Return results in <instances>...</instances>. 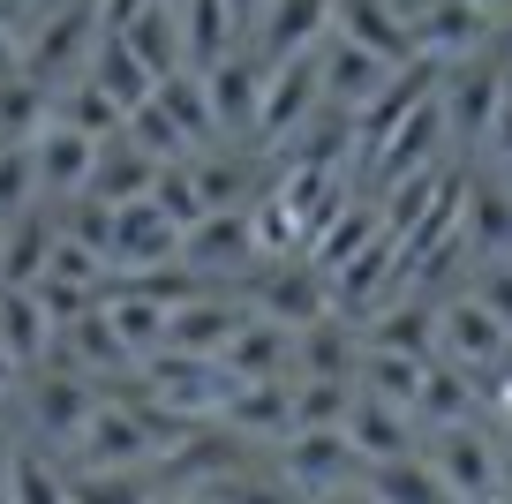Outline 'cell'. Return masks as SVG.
<instances>
[{
    "label": "cell",
    "instance_id": "6da1fadb",
    "mask_svg": "<svg viewBox=\"0 0 512 504\" xmlns=\"http://www.w3.org/2000/svg\"><path fill=\"white\" fill-rule=\"evenodd\" d=\"M98 38H106V23H98V0H53L46 16L23 31V76H38L46 91H61L76 68H91Z\"/></svg>",
    "mask_w": 512,
    "mask_h": 504
},
{
    "label": "cell",
    "instance_id": "7a4b0ae2",
    "mask_svg": "<svg viewBox=\"0 0 512 504\" xmlns=\"http://www.w3.org/2000/svg\"><path fill=\"white\" fill-rule=\"evenodd\" d=\"M249 309L287 324V331H302V324H317V316H332V279H324L309 256H294V264L287 256H264L256 279H249Z\"/></svg>",
    "mask_w": 512,
    "mask_h": 504
},
{
    "label": "cell",
    "instance_id": "3957f363",
    "mask_svg": "<svg viewBox=\"0 0 512 504\" xmlns=\"http://www.w3.org/2000/svg\"><path fill=\"white\" fill-rule=\"evenodd\" d=\"M354 474H362V452L347 444V429H294L287 444H279V482L294 489V497H332V489H347Z\"/></svg>",
    "mask_w": 512,
    "mask_h": 504
},
{
    "label": "cell",
    "instance_id": "277c9868",
    "mask_svg": "<svg viewBox=\"0 0 512 504\" xmlns=\"http://www.w3.org/2000/svg\"><path fill=\"white\" fill-rule=\"evenodd\" d=\"M317 113H324V61H317V53L279 61L272 83H264V106H256V136H264V143H294Z\"/></svg>",
    "mask_w": 512,
    "mask_h": 504
},
{
    "label": "cell",
    "instance_id": "5b68a950",
    "mask_svg": "<svg viewBox=\"0 0 512 504\" xmlns=\"http://www.w3.org/2000/svg\"><path fill=\"white\" fill-rule=\"evenodd\" d=\"M505 91H512V68L497 61V53H475V61H460V68L445 76V121H452V136L490 143L497 113H505Z\"/></svg>",
    "mask_w": 512,
    "mask_h": 504
},
{
    "label": "cell",
    "instance_id": "8992f818",
    "mask_svg": "<svg viewBox=\"0 0 512 504\" xmlns=\"http://www.w3.org/2000/svg\"><path fill=\"white\" fill-rule=\"evenodd\" d=\"M76 459H83V467H106V474H144L151 459H166V452L151 444V429L136 422L121 399H98V414L83 422V437H76Z\"/></svg>",
    "mask_w": 512,
    "mask_h": 504
},
{
    "label": "cell",
    "instance_id": "52a82bcc",
    "mask_svg": "<svg viewBox=\"0 0 512 504\" xmlns=\"http://www.w3.org/2000/svg\"><path fill=\"white\" fill-rule=\"evenodd\" d=\"M226 474H241V444L219 422H204L196 437H181L159 459V497H196V489H219Z\"/></svg>",
    "mask_w": 512,
    "mask_h": 504
},
{
    "label": "cell",
    "instance_id": "ba28073f",
    "mask_svg": "<svg viewBox=\"0 0 512 504\" xmlns=\"http://www.w3.org/2000/svg\"><path fill=\"white\" fill-rule=\"evenodd\" d=\"M415 38H422L430 61L460 68V61H475V53H490L497 16H490V8H475V0H430V8L415 16Z\"/></svg>",
    "mask_w": 512,
    "mask_h": 504
},
{
    "label": "cell",
    "instance_id": "9c48e42d",
    "mask_svg": "<svg viewBox=\"0 0 512 504\" xmlns=\"http://www.w3.org/2000/svg\"><path fill=\"white\" fill-rule=\"evenodd\" d=\"M91 414H98V384L91 377H76V369H61V362H46L31 377V422H38V437L76 444Z\"/></svg>",
    "mask_w": 512,
    "mask_h": 504
},
{
    "label": "cell",
    "instance_id": "30bf717a",
    "mask_svg": "<svg viewBox=\"0 0 512 504\" xmlns=\"http://www.w3.org/2000/svg\"><path fill=\"white\" fill-rule=\"evenodd\" d=\"M181 249H189V234H181L174 219H166L159 204H128L113 211V271H159V264H181Z\"/></svg>",
    "mask_w": 512,
    "mask_h": 504
},
{
    "label": "cell",
    "instance_id": "8fae6325",
    "mask_svg": "<svg viewBox=\"0 0 512 504\" xmlns=\"http://www.w3.org/2000/svg\"><path fill=\"white\" fill-rule=\"evenodd\" d=\"M437 482L452 489L460 504H490L497 489H505V467H497V452H490V437H475V429H437Z\"/></svg>",
    "mask_w": 512,
    "mask_h": 504
},
{
    "label": "cell",
    "instance_id": "7c38bea8",
    "mask_svg": "<svg viewBox=\"0 0 512 504\" xmlns=\"http://www.w3.org/2000/svg\"><path fill=\"white\" fill-rule=\"evenodd\" d=\"M339 38L369 46L384 68H415V61H422L415 23H407L400 8H392V0H339Z\"/></svg>",
    "mask_w": 512,
    "mask_h": 504
},
{
    "label": "cell",
    "instance_id": "4fadbf2b",
    "mask_svg": "<svg viewBox=\"0 0 512 504\" xmlns=\"http://www.w3.org/2000/svg\"><path fill=\"white\" fill-rule=\"evenodd\" d=\"M339 23V0H272L264 8V23H256V38H264V61H302V53H317V38Z\"/></svg>",
    "mask_w": 512,
    "mask_h": 504
},
{
    "label": "cell",
    "instance_id": "5bb4252c",
    "mask_svg": "<svg viewBox=\"0 0 512 504\" xmlns=\"http://www.w3.org/2000/svg\"><path fill=\"white\" fill-rule=\"evenodd\" d=\"M264 83H272V61H264L256 46H241V53H226L219 68H204V91H211V113H219V128H256Z\"/></svg>",
    "mask_w": 512,
    "mask_h": 504
},
{
    "label": "cell",
    "instance_id": "9a60e30c",
    "mask_svg": "<svg viewBox=\"0 0 512 504\" xmlns=\"http://www.w3.org/2000/svg\"><path fill=\"white\" fill-rule=\"evenodd\" d=\"M437 347H445L452 369H490V362H505L512 331L482 301H452V309H437Z\"/></svg>",
    "mask_w": 512,
    "mask_h": 504
},
{
    "label": "cell",
    "instance_id": "2e32d148",
    "mask_svg": "<svg viewBox=\"0 0 512 504\" xmlns=\"http://www.w3.org/2000/svg\"><path fill=\"white\" fill-rule=\"evenodd\" d=\"M294 362H302L309 384H354V369H362V331L332 309V316L294 331Z\"/></svg>",
    "mask_w": 512,
    "mask_h": 504
},
{
    "label": "cell",
    "instance_id": "e0dca14e",
    "mask_svg": "<svg viewBox=\"0 0 512 504\" xmlns=\"http://www.w3.org/2000/svg\"><path fill=\"white\" fill-rule=\"evenodd\" d=\"M317 61H324V106H332V113H362L369 98L384 91V83L400 76V68H384L377 53H369V46H354V38H332V46H324Z\"/></svg>",
    "mask_w": 512,
    "mask_h": 504
},
{
    "label": "cell",
    "instance_id": "ac0fdd59",
    "mask_svg": "<svg viewBox=\"0 0 512 504\" xmlns=\"http://www.w3.org/2000/svg\"><path fill=\"white\" fill-rule=\"evenodd\" d=\"M287 362H294V331L272 324V316H249V324L226 339V354H219V369L234 384H279Z\"/></svg>",
    "mask_w": 512,
    "mask_h": 504
},
{
    "label": "cell",
    "instance_id": "d6986e66",
    "mask_svg": "<svg viewBox=\"0 0 512 504\" xmlns=\"http://www.w3.org/2000/svg\"><path fill=\"white\" fill-rule=\"evenodd\" d=\"M0 347H8V362L16 369H46L53 347H61V331H53L46 301L23 294V286H0Z\"/></svg>",
    "mask_w": 512,
    "mask_h": 504
},
{
    "label": "cell",
    "instance_id": "ffe728a7",
    "mask_svg": "<svg viewBox=\"0 0 512 504\" xmlns=\"http://www.w3.org/2000/svg\"><path fill=\"white\" fill-rule=\"evenodd\" d=\"M53 249H61V219H46V211L8 219L0 226V286H23V294H31V286L46 279Z\"/></svg>",
    "mask_w": 512,
    "mask_h": 504
},
{
    "label": "cell",
    "instance_id": "44dd1931",
    "mask_svg": "<svg viewBox=\"0 0 512 504\" xmlns=\"http://www.w3.org/2000/svg\"><path fill=\"white\" fill-rule=\"evenodd\" d=\"M241 324H249L241 309H226L219 294H204V301H189V309L166 316V347H159V354H196V362H219L226 339H234Z\"/></svg>",
    "mask_w": 512,
    "mask_h": 504
},
{
    "label": "cell",
    "instance_id": "7402d4cb",
    "mask_svg": "<svg viewBox=\"0 0 512 504\" xmlns=\"http://www.w3.org/2000/svg\"><path fill=\"white\" fill-rule=\"evenodd\" d=\"M98 151H106V143H91V136H76V128L53 121L46 136L31 143V158H38V189L83 196V189H91V174H98Z\"/></svg>",
    "mask_w": 512,
    "mask_h": 504
},
{
    "label": "cell",
    "instance_id": "603a6c76",
    "mask_svg": "<svg viewBox=\"0 0 512 504\" xmlns=\"http://www.w3.org/2000/svg\"><path fill=\"white\" fill-rule=\"evenodd\" d=\"M151 106L166 113V128H174L181 143H189V158L211 151V136H219V113H211V91L196 68H181V76H166L159 91H151Z\"/></svg>",
    "mask_w": 512,
    "mask_h": 504
},
{
    "label": "cell",
    "instance_id": "cb8c5ba5",
    "mask_svg": "<svg viewBox=\"0 0 512 504\" xmlns=\"http://www.w3.org/2000/svg\"><path fill=\"white\" fill-rule=\"evenodd\" d=\"M347 444L362 452V467H384V459H415V452H407V407L354 392V407H347Z\"/></svg>",
    "mask_w": 512,
    "mask_h": 504
},
{
    "label": "cell",
    "instance_id": "d4e9b609",
    "mask_svg": "<svg viewBox=\"0 0 512 504\" xmlns=\"http://www.w3.org/2000/svg\"><path fill=\"white\" fill-rule=\"evenodd\" d=\"M241 46H249V38H241V23H234L226 0H189V8H181V53H189L196 76L219 68L226 53H241Z\"/></svg>",
    "mask_w": 512,
    "mask_h": 504
},
{
    "label": "cell",
    "instance_id": "484cf974",
    "mask_svg": "<svg viewBox=\"0 0 512 504\" xmlns=\"http://www.w3.org/2000/svg\"><path fill=\"white\" fill-rule=\"evenodd\" d=\"M362 347L437 362V309H407V301H392V309H369V316H362Z\"/></svg>",
    "mask_w": 512,
    "mask_h": 504
},
{
    "label": "cell",
    "instance_id": "4316f807",
    "mask_svg": "<svg viewBox=\"0 0 512 504\" xmlns=\"http://www.w3.org/2000/svg\"><path fill=\"white\" fill-rule=\"evenodd\" d=\"M159 189V166H151L136 143H113V151H98V174H91V204H106V211H128V204H144V196Z\"/></svg>",
    "mask_w": 512,
    "mask_h": 504
},
{
    "label": "cell",
    "instance_id": "83f0119b",
    "mask_svg": "<svg viewBox=\"0 0 512 504\" xmlns=\"http://www.w3.org/2000/svg\"><path fill=\"white\" fill-rule=\"evenodd\" d=\"M53 128V91L38 76H0V151H23V143H38Z\"/></svg>",
    "mask_w": 512,
    "mask_h": 504
},
{
    "label": "cell",
    "instance_id": "f1b7e54d",
    "mask_svg": "<svg viewBox=\"0 0 512 504\" xmlns=\"http://www.w3.org/2000/svg\"><path fill=\"white\" fill-rule=\"evenodd\" d=\"M219 422L241 429V437H294V392H287V377H279V384H234V399H226Z\"/></svg>",
    "mask_w": 512,
    "mask_h": 504
},
{
    "label": "cell",
    "instance_id": "f546056e",
    "mask_svg": "<svg viewBox=\"0 0 512 504\" xmlns=\"http://www.w3.org/2000/svg\"><path fill=\"white\" fill-rule=\"evenodd\" d=\"M445 91H437L430 98V106H415V113H407V121H400V136H392V143H384V151H377V181H400V174H422V166H430V143L437 136H445Z\"/></svg>",
    "mask_w": 512,
    "mask_h": 504
},
{
    "label": "cell",
    "instance_id": "4dcf8cb0",
    "mask_svg": "<svg viewBox=\"0 0 512 504\" xmlns=\"http://www.w3.org/2000/svg\"><path fill=\"white\" fill-rule=\"evenodd\" d=\"M121 46L136 53V61H144V68H151V76H159V83L189 68V53H181V16H174V8H166V0H151L144 16L128 23V31H121Z\"/></svg>",
    "mask_w": 512,
    "mask_h": 504
},
{
    "label": "cell",
    "instance_id": "1f68e13d",
    "mask_svg": "<svg viewBox=\"0 0 512 504\" xmlns=\"http://www.w3.org/2000/svg\"><path fill=\"white\" fill-rule=\"evenodd\" d=\"M460 196H467V249H490V256H505L512 249V196L497 189L490 174H460Z\"/></svg>",
    "mask_w": 512,
    "mask_h": 504
},
{
    "label": "cell",
    "instance_id": "d6a6232c",
    "mask_svg": "<svg viewBox=\"0 0 512 504\" xmlns=\"http://www.w3.org/2000/svg\"><path fill=\"white\" fill-rule=\"evenodd\" d=\"M83 76H91V83H98V91H106L121 113L151 106V91H159V76H151V68L121 46V38H98V53H91V68H83Z\"/></svg>",
    "mask_w": 512,
    "mask_h": 504
},
{
    "label": "cell",
    "instance_id": "836d02e7",
    "mask_svg": "<svg viewBox=\"0 0 512 504\" xmlns=\"http://www.w3.org/2000/svg\"><path fill=\"white\" fill-rule=\"evenodd\" d=\"M369 504H460L445 482H437L430 459H384V467H362Z\"/></svg>",
    "mask_w": 512,
    "mask_h": 504
},
{
    "label": "cell",
    "instance_id": "e575fe53",
    "mask_svg": "<svg viewBox=\"0 0 512 504\" xmlns=\"http://www.w3.org/2000/svg\"><path fill=\"white\" fill-rule=\"evenodd\" d=\"M189 174H196V196H204L211 219H219V211H241V204H249V189H256V166H249V158H234V151L189 158Z\"/></svg>",
    "mask_w": 512,
    "mask_h": 504
},
{
    "label": "cell",
    "instance_id": "d590c367",
    "mask_svg": "<svg viewBox=\"0 0 512 504\" xmlns=\"http://www.w3.org/2000/svg\"><path fill=\"white\" fill-rule=\"evenodd\" d=\"M354 377H362V392H369V399H392V407L415 414L430 362H415V354H377V347H362V369H354Z\"/></svg>",
    "mask_w": 512,
    "mask_h": 504
},
{
    "label": "cell",
    "instance_id": "8d00e7d4",
    "mask_svg": "<svg viewBox=\"0 0 512 504\" xmlns=\"http://www.w3.org/2000/svg\"><path fill=\"white\" fill-rule=\"evenodd\" d=\"M53 121H61V128H76V136H91V143H113V136H128V113L113 106V98L98 91L91 76H83L68 98H53Z\"/></svg>",
    "mask_w": 512,
    "mask_h": 504
},
{
    "label": "cell",
    "instance_id": "74e56055",
    "mask_svg": "<svg viewBox=\"0 0 512 504\" xmlns=\"http://www.w3.org/2000/svg\"><path fill=\"white\" fill-rule=\"evenodd\" d=\"M68 504H159V474H106V467H68Z\"/></svg>",
    "mask_w": 512,
    "mask_h": 504
},
{
    "label": "cell",
    "instance_id": "f35d334b",
    "mask_svg": "<svg viewBox=\"0 0 512 504\" xmlns=\"http://www.w3.org/2000/svg\"><path fill=\"white\" fill-rule=\"evenodd\" d=\"M226 256H256V234H249V211H219V219H204L189 234V249H181V264H226Z\"/></svg>",
    "mask_w": 512,
    "mask_h": 504
},
{
    "label": "cell",
    "instance_id": "ab89813d",
    "mask_svg": "<svg viewBox=\"0 0 512 504\" xmlns=\"http://www.w3.org/2000/svg\"><path fill=\"white\" fill-rule=\"evenodd\" d=\"M467 399H475V392H467V377L445 362V354H437V362H430V377H422V399H415V407L430 414L437 429H460V422H467Z\"/></svg>",
    "mask_w": 512,
    "mask_h": 504
},
{
    "label": "cell",
    "instance_id": "60d3db41",
    "mask_svg": "<svg viewBox=\"0 0 512 504\" xmlns=\"http://www.w3.org/2000/svg\"><path fill=\"white\" fill-rule=\"evenodd\" d=\"M151 204H159L166 219L181 226V234H196V226L211 219V211H204V196H196V174H189V158H181V166H159V189H151Z\"/></svg>",
    "mask_w": 512,
    "mask_h": 504
},
{
    "label": "cell",
    "instance_id": "b9f144b4",
    "mask_svg": "<svg viewBox=\"0 0 512 504\" xmlns=\"http://www.w3.org/2000/svg\"><path fill=\"white\" fill-rule=\"evenodd\" d=\"M8 504H68V467H46L38 452H16V474H8Z\"/></svg>",
    "mask_w": 512,
    "mask_h": 504
},
{
    "label": "cell",
    "instance_id": "7bdbcfd3",
    "mask_svg": "<svg viewBox=\"0 0 512 504\" xmlns=\"http://www.w3.org/2000/svg\"><path fill=\"white\" fill-rule=\"evenodd\" d=\"M354 384H302L294 392V429H347Z\"/></svg>",
    "mask_w": 512,
    "mask_h": 504
},
{
    "label": "cell",
    "instance_id": "ee69618b",
    "mask_svg": "<svg viewBox=\"0 0 512 504\" xmlns=\"http://www.w3.org/2000/svg\"><path fill=\"white\" fill-rule=\"evenodd\" d=\"M31 196H38V158H31V143H23V151H0V226L23 219V211H31Z\"/></svg>",
    "mask_w": 512,
    "mask_h": 504
},
{
    "label": "cell",
    "instance_id": "f6af8a7d",
    "mask_svg": "<svg viewBox=\"0 0 512 504\" xmlns=\"http://www.w3.org/2000/svg\"><path fill=\"white\" fill-rule=\"evenodd\" d=\"M61 241L91 249L98 264H113V211H106V204H91V196H76V211L61 219Z\"/></svg>",
    "mask_w": 512,
    "mask_h": 504
},
{
    "label": "cell",
    "instance_id": "bcb514c9",
    "mask_svg": "<svg viewBox=\"0 0 512 504\" xmlns=\"http://www.w3.org/2000/svg\"><path fill=\"white\" fill-rule=\"evenodd\" d=\"M287 497H294V489L279 482V474L264 482V474H249V467H241V474H226L219 489H204V504H287Z\"/></svg>",
    "mask_w": 512,
    "mask_h": 504
},
{
    "label": "cell",
    "instance_id": "7dc6e473",
    "mask_svg": "<svg viewBox=\"0 0 512 504\" xmlns=\"http://www.w3.org/2000/svg\"><path fill=\"white\" fill-rule=\"evenodd\" d=\"M475 301H482V309H490V316H497V324H505V331H512V271H490V279H482V286H475Z\"/></svg>",
    "mask_w": 512,
    "mask_h": 504
},
{
    "label": "cell",
    "instance_id": "c3c4849f",
    "mask_svg": "<svg viewBox=\"0 0 512 504\" xmlns=\"http://www.w3.org/2000/svg\"><path fill=\"white\" fill-rule=\"evenodd\" d=\"M144 8H151V0H98V23H106V38H121L128 23L144 16Z\"/></svg>",
    "mask_w": 512,
    "mask_h": 504
},
{
    "label": "cell",
    "instance_id": "681fc988",
    "mask_svg": "<svg viewBox=\"0 0 512 504\" xmlns=\"http://www.w3.org/2000/svg\"><path fill=\"white\" fill-rule=\"evenodd\" d=\"M16 68H23V38L8 31V16H0V76H16Z\"/></svg>",
    "mask_w": 512,
    "mask_h": 504
},
{
    "label": "cell",
    "instance_id": "f907efd6",
    "mask_svg": "<svg viewBox=\"0 0 512 504\" xmlns=\"http://www.w3.org/2000/svg\"><path fill=\"white\" fill-rule=\"evenodd\" d=\"M226 8H234L241 38H256V23H264V8H272V0H226Z\"/></svg>",
    "mask_w": 512,
    "mask_h": 504
},
{
    "label": "cell",
    "instance_id": "816d5d0a",
    "mask_svg": "<svg viewBox=\"0 0 512 504\" xmlns=\"http://www.w3.org/2000/svg\"><path fill=\"white\" fill-rule=\"evenodd\" d=\"M8 474H16V452L0 444V504H8Z\"/></svg>",
    "mask_w": 512,
    "mask_h": 504
},
{
    "label": "cell",
    "instance_id": "f5cc1de1",
    "mask_svg": "<svg viewBox=\"0 0 512 504\" xmlns=\"http://www.w3.org/2000/svg\"><path fill=\"white\" fill-rule=\"evenodd\" d=\"M16 377H23V369L8 362V347H0V399H8V384H16Z\"/></svg>",
    "mask_w": 512,
    "mask_h": 504
},
{
    "label": "cell",
    "instance_id": "db71d44e",
    "mask_svg": "<svg viewBox=\"0 0 512 504\" xmlns=\"http://www.w3.org/2000/svg\"><path fill=\"white\" fill-rule=\"evenodd\" d=\"M159 504H204V497H159Z\"/></svg>",
    "mask_w": 512,
    "mask_h": 504
},
{
    "label": "cell",
    "instance_id": "11a10c76",
    "mask_svg": "<svg viewBox=\"0 0 512 504\" xmlns=\"http://www.w3.org/2000/svg\"><path fill=\"white\" fill-rule=\"evenodd\" d=\"M0 16H16V0H0Z\"/></svg>",
    "mask_w": 512,
    "mask_h": 504
},
{
    "label": "cell",
    "instance_id": "9f6ffc18",
    "mask_svg": "<svg viewBox=\"0 0 512 504\" xmlns=\"http://www.w3.org/2000/svg\"><path fill=\"white\" fill-rule=\"evenodd\" d=\"M166 8H174V16H181V8H189V0H166Z\"/></svg>",
    "mask_w": 512,
    "mask_h": 504
},
{
    "label": "cell",
    "instance_id": "6f0895ef",
    "mask_svg": "<svg viewBox=\"0 0 512 504\" xmlns=\"http://www.w3.org/2000/svg\"><path fill=\"white\" fill-rule=\"evenodd\" d=\"M475 8H490V16H497V0H475Z\"/></svg>",
    "mask_w": 512,
    "mask_h": 504
},
{
    "label": "cell",
    "instance_id": "680465c9",
    "mask_svg": "<svg viewBox=\"0 0 512 504\" xmlns=\"http://www.w3.org/2000/svg\"><path fill=\"white\" fill-rule=\"evenodd\" d=\"M324 504H332V497H324Z\"/></svg>",
    "mask_w": 512,
    "mask_h": 504
}]
</instances>
